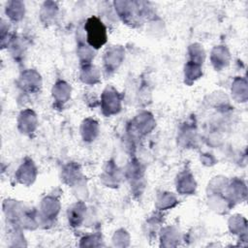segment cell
Segmentation results:
<instances>
[{"label": "cell", "instance_id": "1", "mask_svg": "<svg viewBox=\"0 0 248 248\" xmlns=\"http://www.w3.org/2000/svg\"><path fill=\"white\" fill-rule=\"evenodd\" d=\"M88 38L91 45L94 46H100L102 45L105 40V29L102 26V24L96 20V19H90L88 21Z\"/></svg>", "mask_w": 248, "mask_h": 248}]
</instances>
